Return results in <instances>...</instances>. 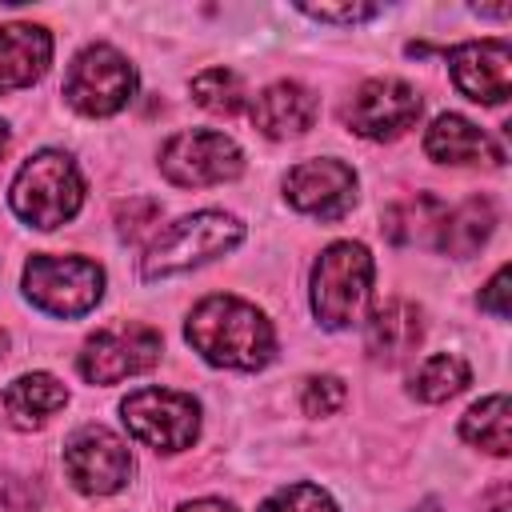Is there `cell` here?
Segmentation results:
<instances>
[{
	"label": "cell",
	"mask_w": 512,
	"mask_h": 512,
	"mask_svg": "<svg viewBox=\"0 0 512 512\" xmlns=\"http://www.w3.org/2000/svg\"><path fill=\"white\" fill-rule=\"evenodd\" d=\"M188 344L212 364V368H232V372H256L276 356V332L272 320L228 292L204 296L188 320H184Z\"/></svg>",
	"instance_id": "obj_1"
},
{
	"label": "cell",
	"mask_w": 512,
	"mask_h": 512,
	"mask_svg": "<svg viewBox=\"0 0 512 512\" xmlns=\"http://www.w3.org/2000/svg\"><path fill=\"white\" fill-rule=\"evenodd\" d=\"M372 252L360 240H336L328 244L308 276V296H312V312L320 320V328L328 332H344L352 324L364 320V308L372 300Z\"/></svg>",
	"instance_id": "obj_2"
},
{
	"label": "cell",
	"mask_w": 512,
	"mask_h": 512,
	"mask_svg": "<svg viewBox=\"0 0 512 512\" xmlns=\"http://www.w3.org/2000/svg\"><path fill=\"white\" fill-rule=\"evenodd\" d=\"M240 240H244V224L232 212L204 208V212L180 216L152 236V244L140 256V276L144 280H168V276L192 272V268L232 252Z\"/></svg>",
	"instance_id": "obj_3"
},
{
	"label": "cell",
	"mask_w": 512,
	"mask_h": 512,
	"mask_svg": "<svg viewBox=\"0 0 512 512\" xmlns=\"http://www.w3.org/2000/svg\"><path fill=\"white\" fill-rule=\"evenodd\" d=\"M12 212L40 232H52L60 224H68L80 204H84V176L76 168V160L60 148H44L36 156H28L12 180L8 192Z\"/></svg>",
	"instance_id": "obj_4"
},
{
	"label": "cell",
	"mask_w": 512,
	"mask_h": 512,
	"mask_svg": "<svg viewBox=\"0 0 512 512\" xmlns=\"http://www.w3.org/2000/svg\"><path fill=\"white\" fill-rule=\"evenodd\" d=\"M24 296L60 320H76L92 312L104 296V268L84 256H48L36 252L24 264Z\"/></svg>",
	"instance_id": "obj_5"
},
{
	"label": "cell",
	"mask_w": 512,
	"mask_h": 512,
	"mask_svg": "<svg viewBox=\"0 0 512 512\" xmlns=\"http://www.w3.org/2000/svg\"><path fill=\"white\" fill-rule=\"evenodd\" d=\"M128 436L156 452H184L200 436V404L176 388H136L120 400Z\"/></svg>",
	"instance_id": "obj_6"
},
{
	"label": "cell",
	"mask_w": 512,
	"mask_h": 512,
	"mask_svg": "<svg viewBox=\"0 0 512 512\" xmlns=\"http://www.w3.org/2000/svg\"><path fill=\"white\" fill-rule=\"evenodd\" d=\"M136 92V68L112 44H88L64 72V100L80 116H116Z\"/></svg>",
	"instance_id": "obj_7"
},
{
	"label": "cell",
	"mask_w": 512,
	"mask_h": 512,
	"mask_svg": "<svg viewBox=\"0 0 512 512\" xmlns=\"http://www.w3.org/2000/svg\"><path fill=\"white\" fill-rule=\"evenodd\" d=\"M160 172L176 188H212V184H228L244 172V152L228 132L188 128V132H176L164 140Z\"/></svg>",
	"instance_id": "obj_8"
},
{
	"label": "cell",
	"mask_w": 512,
	"mask_h": 512,
	"mask_svg": "<svg viewBox=\"0 0 512 512\" xmlns=\"http://www.w3.org/2000/svg\"><path fill=\"white\" fill-rule=\"evenodd\" d=\"M160 352H164V340L156 328L124 320V324H108V328L92 332L80 348L76 368L88 384H120L128 376L156 368Z\"/></svg>",
	"instance_id": "obj_9"
},
{
	"label": "cell",
	"mask_w": 512,
	"mask_h": 512,
	"mask_svg": "<svg viewBox=\"0 0 512 512\" xmlns=\"http://www.w3.org/2000/svg\"><path fill=\"white\" fill-rule=\"evenodd\" d=\"M64 472H68L76 492L112 496L132 480V452L112 428L84 424L64 444Z\"/></svg>",
	"instance_id": "obj_10"
},
{
	"label": "cell",
	"mask_w": 512,
	"mask_h": 512,
	"mask_svg": "<svg viewBox=\"0 0 512 512\" xmlns=\"http://www.w3.org/2000/svg\"><path fill=\"white\" fill-rule=\"evenodd\" d=\"M416 116H420V92L400 76L364 80L344 108L348 128L364 140H396L416 124Z\"/></svg>",
	"instance_id": "obj_11"
},
{
	"label": "cell",
	"mask_w": 512,
	"mask_h": 512,
	"mask_svg": "<svg viewBox=\"0 0 512 512\" xmlns=\"http://www.w3.org/2000/svg\"><path fill=\"white\" fill-rule=\"evenodd\" d=\"M284 200L316 220H340L356 204V172L336 156L300 160L284 176Z\"/></svg>",
	"instance_id": "obj_12"
},
{
	"label": "cell",
	"mask_w": 512,
	"mask_h": 512,
	"mask_svg": "<svg viewBox=\"0 0 512 512\" xmlns=\"http://www.w3.org/2000/svg\"><path fill=\"white\" fill-rule=\"evenodd\" d=\"M452 84L476 104H504L512 92V44L504 36L464 40L448 52Z\"/></svg>",
	"instance_id": "obj_13"
},
{
	"label": "cell",
	"mask_w": 512,
	"mask_h": 512,
	"mask_svg": "<svg viewBox=\"0 0 512 512\" xmlns=\"http://www.w3.org/2000/svg\"><path fill=\"white\" fill-rule=\"evenodd\" d=\"M320 100L312 88H304L300 80H272L268 88H260L248 104L252 124L268 136V140H292L304 136L316 124Z\"/></svg>",
	"instance_id": "obj_14"
},
{
	"label": "cell",
	"mask_w": 512,
	"mask_h": 512,
	"mask_svg": "<svg viewBox=\"0 0 512 512\" xmlns=\"http://www.w3.org/2000/svg\"><path fill=\"white\" fill-rule=\"evenodd\" d=\"M424 340V312L412 300H388L380 304L364 324V352L372 364L396 368L404 364Z\"/></svg>",
	"instance_id": "obj_15"
},
{
	"label": "cell",
	"mask_w": 512,
	"mask_h": 512,
	"mask_svg": "<svg viewBox=\"0 0 512 512\" xmlns=\"http://www.w3.org/2000/svg\"><path fill=\"white\" fill-rule=\"evenodd\" d=\"M424 152L436 164H504V148L460 112H444L428 124Z\"/></svg>",
	"instance_id": "obj_16"
},
{
	"label": "cell",
	"mask_w": 512,
	"mask_h": 512,
	"mask_svg": "<svg viewBox=\"0 0 512 512\" xmlns=\"http://www.w3.org/2000/svg\"><path fill=\"white\" fill-rule=\"evenodd\" d=\"M52 64V36L40 24H0V96L32 88Z\"/></svg>",
	"instance_id": "obj_17"
},
{
	"label": "cell",
	"mask_w": 512,
	"mask_h": 512,
	"mask_svg": "<svg viewBox=\"0 0 512 512\" xmlns=\"http://www.w3.org/2000/svg\"><path fill=\"white\" fill-rule=\"evenodd\" d=\"M0 404L16 428H40L68 404V388L52 372H24L4 388Z\"/></svg>",
	"instance_id": "obj_18"
},
{
	"label": "cell",
	"mask_w": 512,
	"mask_h": 512,
	"mask_svg": "<svg viewBox=\"0 0 512 512\" xmlns=\"http://www.w3.org/2000/svg\"><path fill=\"white\" fill-rule=\"evenodd\" d=\"M444 216H448V204H444L440 196L416 192V196H408V200L388 204L380 228H384V236H388L392 244H400V248H412V244L432 248V244L440 240Z\"/></svg>",
	"instance_id": "obj_19"
},
{
	"label": "cell",
	"mask_w": 512,
	"mask_h": 512,
	"mask_svg": "<svg viewBox=\"0 0 512 512\" xmlns=\"http://www.w3.org/2000/svg\"><path fill=\"white\" fill-rule=\"evenodd\" d=\"M492 228H496V208H492V200H488V196H472V200H464L460 208H452V212L444 216L436 248L464 260V256H472V252H480V248L488 244Z\"/></svg>",
	"instance_id": "obj_20"
},
{
	"label": "cell",
	"mask_w": 512,
	"mask_h": 512,
	"mask_svg": "<svg viewBox=\"0 0 512 512\" xmlns=\"http://www.w3.org/2000/svg\"><path fill=\"white\" fill-rule=\"evenodd\" d=\"M508 396L492 392L484 400H476L464 416H460V436L472 448H484L488 456H508L512 448V432H508Z\"/></svg>",
	"instance_id": "obj_21"
},
{
	"label": "cell",
	"mask_w": 512,
	"mask_h": 512,
	"mask_svg": "<svg viewBox=\"0 0 512 512\" xmlns=\"http://www.w3.org/2000/svg\"><path fill=\"white\" fill-rule=\"evenodd\" d=\"M472 384V368L456 352H432L416 372H412V396L424 404H444L456 392Z\"/></svg>",
	"instance_id": "obj_22"
},
{
	"label": "cell",
	"mask_w": 512,
	"mask_h": 512,
	"mask_svg": "<svg viewBox=\"0 0 512 512\" xmlns=\"http://www.w3.org/2000/svg\"><path fill=\"white\" fill-rule=\"evenodd\" d=\"M192 100L212 116H236L244 108L248 92L232 68H204L192 76Z\"/></svg>",
	"instance_id": "obj_23"
},
{
	"label": "cell",
	"mask_w": 512,
	"mask_h": 512,
	"mask_svg": "<svg viewBox=\"0 0 512 512\" xmlns=\"http://www.w3.org/2000/svg\"><path fill=\"white\" fill-rule=\"evenodd\" d=\"M256 512H340V508H336V500H332L320 484L300 480V484H284V488H276Z\"/></svg>",
	"instance_id": "obj_24"
},
{
	"label": "cell",
	"mask_w": 512,
	"mask_h": 512,
	"mask_svg": "<svg viewBox=\"0 0 512 512\" xmlns=\"http://www.w3.org/2000/svg\"><path fill=\"white\" fill-rule=\"evenodd\" d=\"M344 396H348V388L340 376H308L300 388V408L308 416H332L344 404Z\"/></svg>",
	"instance_id": "obj_25"
},
{
	"label": "cell",
	"mask_w": 512,
	"mask_h": 512,
	"mask_svg": "<svg viewBox=\"0 0 512 512\" xmlns=\"http://www.w3.org/2000/svg\"><path fill=\"white\" fill-rule=\"evenodd\" d=\"M152 224H160V204L156 200H128L116 208V232L124 240H140Z\"/></svg>",
	"instance_id": "obj_26"
},
{
	"label": "cell",
	"mask_w": 512,
	"mask_h": 512,
	"mask_svg": "<svg viewBox=\"0 0 512 512\" xmlns=\"http://www.w3.org/2000/svg\"><path fill=\"white\" fill-rule=\"evenodd\" d=\"M300 12L320 24H364V20H376L384 8L380 4H300Z\"/></svg>",
	"instance_id": "obj_27"
},
{
	"label": "cell",
	"mask_w": 512,
	"mask_h": 512,
	"mask_svg": "<svg viewBox=\"0 0 512 512\" xmlns=\"http://www.w3.org/2000/svg\"><path fill=\"white\" fill-rule=\"evenodd\" d=\"M508 280H512V268H508V264H500V268L492 272V280H488V284L480 288V296H476V300H480V308H484V312H492L496 320H508V292H512V288H508Z\"/></svg>",
	"instance_id": "obj_28"
},
{
	"label": "cell",
	"mask_w": 512,
	"mask_h": 512,
	"mask_svg": "<svg viewBox=\"0 0 512 512\" xmlns=\"http://www.w3.org/2000/svg\"><path fill=\"white\" fill-rule=\"evenodd\" d=\"M0 512H36V492L24 484V480H8L0 488Z\"/></svg>",
	"instance_id": "obj_29"
},
{
	"label": "cell",
	"mask_w": 512,
	"mask_h": 512,
	"mask_svg": "<svg viewBox=\"0 0 512 512\" xmlns=\"http://www.w3.org/2000/svg\"><path fill=\"white\" fill-rule=\"evenodd\" d=\"M176 512H236L228 500H216V496H200V500H188V504H180Z\"/></svg>",
	"instance_id": "obj_30"
},
{
	"label": "cell",
	"mask_w": 512,
	"mask_h": 512,
	"mask_svg": "<svg viewBox=\"0 0 512 512\" xmlns=\"http://www.w3.org/2000/svg\"><path fill=\"white\" fill-rule=\"evenodd\" d=\"M8 140H12V136H8V124H4V120H0V156H4V152H8Z\"/></svg>",
	"instance_id": "obj_31"
}]
</instances>
